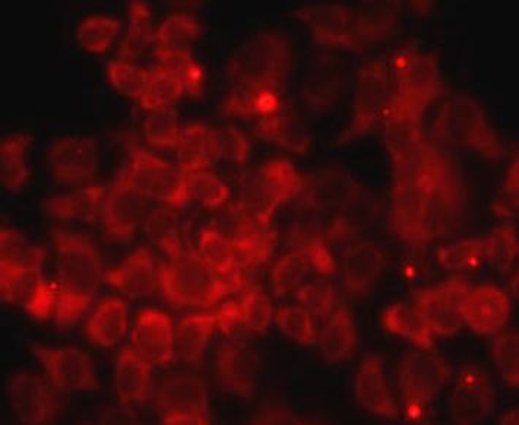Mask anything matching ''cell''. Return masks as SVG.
Returning <instances> with one entry per match:
<instances>
[{
    "label": "cell",
    "instance_id": "6",
    "mask_svg": "<svg viewBox=\"0 0 519 425\" xmlns=\"http://www.w3.org/2000/svg\"><path fill=\"white\" fill-rule=\"evenodd\" d=\"M128 328V309L122 300L101 304L90 322V335L101 347H112Z\"/></svg>",
    "mask_w": 519,
    "mask_h": 425
},
{
    "label": "cell",
    "instance_id": "1",
    "mask_svg": "<svg viewBox=\"0 0 519 425\" xmlns=\"http://www.w3.org/2000/svg\"><path fill=\"white\" fill-rule=\"evenodd\" d=\"M132 348L148 364L167 363L174 350V336L169 316L163 312H145L132 332Z\"/></svg>",
    "mask_w": 519,
    "mask_h": 425
},
{
    "label": "cell",
    "instance_id": "8",
    "mask_svg": "<svg viewBox=\"0 0 519 425\" xmlns=\"http://www.w3.org/2000/svg\"><path fill=\"white\" fill-rule=\"evenodd\" d=\"M39 272L30 266L2 265V293L15 303H31L41 287Z\"/></svg>",
    "mask_w": 519,
    "mask_h": 425
},
{
    "label": "cell",
    "instance_id": "10",
    "mask_svg": "<svg viewBox=\"0 0 519 425\" xmlns=\"http://www.w3.org/2000/svg\"><path fill=\"white\" fill-rule=\"evenodd\" d=\"M117 33V22L107 17H91L79 28V41L88 52L101 53L110 46Z\"/></svg>",
    "mask_w": 519,
    "mask_h": 425
},
{
    "label": "cell",
    "instance_id": "5",
    "mask_svg": "<svg viewBox=\"0 0 519 425\" xmlns=\"http://www.w3.org/2000/svg\"><path fill=\"white\" fill-rule=\"evenodd\" d=\"M150 385V364L136 352H123L116 367V386L125 402H138L144 398Z\"/></svg>",
    "mask_w": 519,
    "mask_h": 425
},
{
    "label": "cell",
    "instance_id": "11",
    "mask_svg": "<svg viewBox=\"0 0 519 425\" xmlns=\"http://www.w3.org/2000/svg\"><path fill=\"white\" fill-rule=\"evenodd\" d=\"M180 93V79L173 72L163 71L150 79L147 90L142 95V103L148 109H167Z\"/></svg>",
    "mask_w": 519,
    "mask_h": 425
},
{
    "label": "cell",
    "instance_id": "3",
    "mask_svg": "<svg viewBox=\"0 0 519 425\" xmlns=\"http://www.w3.org/2000/svg\"><path fill=\"white\" fill-rule=\"evenodd\" d=\"M58 266L66 287L85 294L97 287L100 262L94 250L82 241H68L60 247Z\"/></svg>",
    "mask_w": 519,
    "mask_h": 425
},
{
    "label": "cell",
    "instance_id": "4",
    "mask_svg": "<svg viewBox=\"0 0 519 425\" xmlns=\"http://www.w3.org/2000/svg\"><path fill=\"white\" fill-rule=\"evenodd\" d=\"M49 161L53 173L60 180L78 182L93 173L96 152L84 139H68L56 145Z\"/></svg>",
    "mask_w": 519,
    "mask_h": 425
},
{
    "label": "cell",
    "instance_id": "7",
    "mask_svg": "<svg viewBox=\"0 0 519 425\" xmlns=\"http://www.w3.org/2000/svg\"><path fill=\"white\" fill-rule=\"evenodd\" d=\"M12 402L27 423H40L47 414V395L40 380L21 377L12 386Z\"/></svg>",
    "mask_w": 519,
    "mask_h": 425
},
{
    "label": "cell",
    "instance_id": "12",
    "mask_svg": "<svg viewBox=\"0 0 519 425\" xmlns=\"http://www.w3.org/2000/svg\"><path fill=\"white\" fill-rule=\"evenodd\" d=\"M109 76L117 90L129 97L144 95L151 79L147 72L125 63H113Z\"/></svg>",
    "mask_w": 519,
    "mask_h": 425
},
{
    "label": "cell",
    "instance_id": "15",
    "mask_svg": "<svg viewBox=\"0 0 519 425\" xmlns=\"http://www.w3.org/2000/svg\"><path fill=\"white\" fill-rule=\"evenodd\" d=\"M167 176L166 166L158 163L150 157H144L138 161L135 166V180L141 183L144 189H151V187H160L164 182V177Z\"/></svg>",
    "mask_w": 519,
    "mask_h": 425
},
{
    "label": "cell",
    "instance_id": "9",
    "mask_svg": "<svg viewBox=\"0 0 519 425\" xmlns=\"http://www.w3.org/2000/svg\"><path fill=\"white\" fill-rule=\"evenodd\" d=\"M113 285L123 293L142 296L153 288L154 271L150 259L145 255H136L120 266L112 275Z\"/></svg>",
    "mask_w": 519,
    "mask_h": 425
},
{
    "label": "cell",
    "instance_id": "14",
    "mask_svg": "<svg viewBox=\"0 0 519 425\" xmlns=\"http://www.w3.org/2000/svg\"><path fill=\"white\" fill-rule=\"evenodd\" d=\"M148 139L158 147L173 145L177 139L176 117L167 109L155 110L153 116L148 119L147 126Z\"/></svg>",
    "mask_w": 519,
    "mask_h": 425
},
{
    "label": "cell",
    "instance_id": "13",
    "mask_svg": "<svg viewBox=\"0 0 519 425\" xmlns=\"http://www.w3.org/2000/svg\"><path fill=\"white\" fill-rule=\"evenodd\" d=\"M88 303H90L88 294L72 290V288L65 285V287L56 291L55 309H53V312H55L56 319L59 322H75L85 312Z\"/></svg>",
    "mask_w": 519,
    "mask_h": 425
},
{
    "label": "cell",
    "instance_id": "2",
    "mask_svg": "<svg viewBox=\"0 0 519 425\" xmlns=\"http://www.w3.org/2000/svg\"><path fill=\"white\" fill-rule=\"evenodd\" d=\"M40 360L56 386L65 390H88L96 385L93 364L77 350H41Z\"/></svg>",
    "mask_w": 519,
    "mask_h": 425
}]
</instances>
